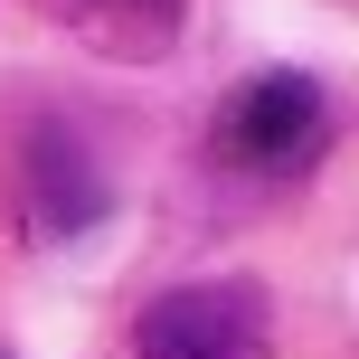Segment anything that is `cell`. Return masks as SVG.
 <instances>
[{
  "label": "cell",
  "instance_id": "obj_1",
  "mask_svg": "<svg viewBox=\"0 0 359 359\" xmlns=\"http://www.w3.org/2000/svg\"><path fill=\"white\" fill-rule=\"evenodd\" d=\"M331 142V95L312 86L303 67H255L217 95L208 114V151L236 180H303Z\"/></svg>",
  "mask_w": 359,
  "mask_h": 359
},
{
  "label": "cell",
  "instance_id": "obj_2",
  "mask_svg": "<svg viewBox=\"0 0 359 359\" xmlns=\"http://www.w3.org/2000/svg\"><path fill=\"white\" fill-rule=\"evenodd\" d=\"M274 350V293L246 274L170 284L133 312V359H265Z\"/></svg>",
  "mask_w": 359,
  "mask_h": 359
},
{
  "label": "cell",
  "instance_id": "obj_3",
  "mask_svg": "<svg viewBox=\"0 0 359 359\" xmlns=\"http://www.w3.org/2000/svg\"><path fill=\"white\" fill-rule=\"evenodd\" d=\"M10 198H19V227H29V246H76V236H86L95 217L114 208V180H104V161H95V151L76 142L57 114H38L29 142H19Z\"/></svg>",
  "mask_w": 359,
  "mask_h": 359
},
{
  "label": "cell",
  "instance_id": "obj_4",
  "mask_svg": "<svg viewBox=\"0 0 359 359\" xmlns=\"http://www.w3.org/2000/svg\"><path fill=\"white\" fill-rule=\"evenodd\" d=\"M38 10H48L76 48L114 57V67H151V57H170L180 29H189V0H38Z\"/></svg>",
  "mask_w": 359,
  "mask_h": 359
}]
</instances>
